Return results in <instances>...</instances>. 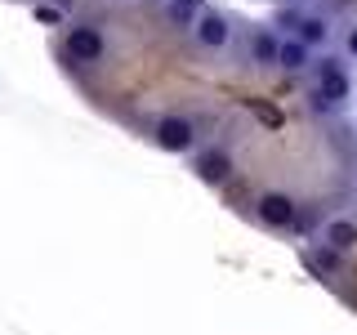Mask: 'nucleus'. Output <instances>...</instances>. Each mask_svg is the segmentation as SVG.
Here are the masks:
<instances>
[{
	"instance_id": "nucleus-1",
	"label": "nucleus",
	"mask_w": 357,
	"mask_h": 335,
	"mask_svg": "<svg viewBox=\"0 0 357 335\" xmlns=\"http://www.w3.org/2000/svg\"><path fill=\"white\" fill-rule=\"evenodd\" d=\"M353 94V76H349V59L340 54H321L312 59V89H308V107L317 117H335Z\"/></svg>"
},
{
	"instance_id": "nucleus-2",
	"label": "nucleus",
	"mask_w": 357,
	"mask_h": 335,
	"mask_svg": "<svg viewBox=\"0 0 357 335\" xmlns=\"http://www.w3.org/2000/svg\"><path fill=\"white\" fill-rule=\"evenodd\" d=\"M63 59L81 63V67H98L107 59V31L89 18H72L63 22Z\"/></svg>"
},
{
	"instance_id": "nucleus-3",
	"label": "nucleus",
	"mask_w": 357,
	"mask_h": 335,
	"mask_svg": "<svg viewBox=\"0 0 357 335\" xmlns=\"http://www.w3.org/2000/svg\"><path fill=\"white\" fill-rule=\"evenodd\" d=\"M152 143L161 152H170V156L197 152L201 148V143H197V121L188 117V112H161V117L152 121Z\"/></svg>"
},
{
	"instance_id": "nucleus-4",
	"label": "nucleus",
	"mask_w": 357,
	"mask_h": 335,
	"mask_svg": "<svg viewBox=\"0 0 357 335\" xmlns=\"http://www.w3.org/2000/svg\"><path fill=\"white\" fill-rule=\"evenodd\" d=\"M255 219H259L264 228H273V232L304 228V210H299V201L290 193H277V188H268V193L255 197Z\"/></svg>"
},
{
	"instance_id": "nucleus-5",
	"label": "nucleus",
	"mask_w": 357,
	"mask_h": 335,
	"mask_svg": "<svg viewBox=\"0 0 357 335\" xmlns=\"http://www.w3.org/2000/svg\"><path fill=\"white\" fill-rule=\"evenodd\" d=\"M232 36H237V27H232V18L223 14V9H201V18H197V27H192V40L201 45L206 54H223L232 45Z\"/></svg>"
},
{
	"instance_id": "nucleus-6",
	"label": "nucleus",
	"mask_w": 357,
	"mask_h": 335,
	"mask_svg": "<svg viewBox=\"0 0 357 335\" xmlns=\"http://www.w3.org/2000/svg\"><path fill=\"white\" fill-rule=\"evenodd\" d=\"M192 170H197L201 184L223 188V184L232 179V152L219 148V143H210V148H197V152H192Z\"/></svg>"
},
{
	"instance_id": "nucleus-7",
	"label": "nucleus",
	"mask_w": 357,
	"mask_h": 335,
	"mask_svg": "<svg viewBox=\"0 0 357 335\" xmlns=\"http://www.w3.org/2000/svg\"><path fill=\"white\" fill-rule=\"evenodd\" d=\"M277 50H282V31L277 27H250L245 31V63L250 67H277Z\"/></svg>"
},
{
	"instance_id": "nucleus-8",
	"label": "nucleus",
	"mask_w": 357,
	"mask_h": 335,
	"mask_svg": "<svg viewBox=\"0 0 357 335\" xmlns=\"http://www.w3.org/2000/svg\"><path fill=\"white\" fill-rule=\"evenodd\" d=\"M312 59H317V54H312L304 40H295V36H282V50H277V72H286V76L312 72Z\"/></svg>"
},
{
	"instance_id": "nucleus-9",
	"label": "nucleus",
	"mask_w": 357,
	"mask_h": 335,
	"mask_svg": "<svg viewBox=\"0 0 357 335\" xmlns=\"http://www.w3.org/2000/svg\"><path fill=\"white\" fill-rule=\"evenodd\" d=\"M317 241H326L331 251H340V255H349L353 246H357V219L353 215H335L321 223V237Z\"/></svg>"
},
{
	"instance_id": "nucleus-10",
	"label": "nucleus",
	"mask_w": 357,
	"mask_h": 335,
	"mask_svg": "<svg viewBox=\"0 0 357 335\" xmlns=\"http://www.w3.org/2000/svg\"><path fill=\"white\" fill-rule=\"evenodd\" d=\"M295 40H304L312 54L321 50V45L331 40V18L326 14H308L304 9V18H299V27H295Z\"/></svg>"
},
{
	"instance_id": "nucleus-11",
	"label": "nucleus",
	"mask_w": 357,
	"mask_h": 335,
	"mask_svg": "<svg viewBox=\"0 0 357 335\" xmlns=\"http://www.w3.org/2000/svg\"><path fill=\"white\" fill-rule=\"evenodd\" d=\"M308 264L317 268L321 277H335V273L344 268V255H340V251H331L326 241H312V246H308Z\"/></svg>"
},
{
	"instance_id": "nucleus-12",
	"label": "nucleus",
	"mask_w": 357,
	"mask_h": 335,
	"mask_svg": "<svg viewBox=\"0 0 357 335\" xmlns=\"http://www.w3.org/2000/svg\"><path fill=\"white\" fill-rule=\"evenodd\" d=\"M165 18H170V27H178V31H192L197 27V9H183V5H165Z\"/></svg>"
},
{
	"instance_id": "nucleus-13",
	"label": "nucleus",
	"mask_w": 357,
	"mask_h": 335,
	"mask_svg": "<svg viewBox=\"0 0 357 335\" xmlns=\"http://www.w3.org/2000/svg\"><path fill=\"white\" fill-rule=\"evenodd\" d=\"M299 18H304V9H299V5H286V9H277V18H273V27H277V31H286V36H295V27H299Z\"/></svg>"
},
{
	"instance_id": "nucleus-14",
	"label": "nucleus",
	"mask_w": 357,
	"mask_h": 335,
	"mask_svg": "<svg viewBox=\"0 0 357 335\" xmlns=\"http://www.w3.org/2000/svg\"><path fill=\"white\" fill-rule=\"evenodd\" d=\"M31 14H36V22H63V9L59 5H36Z\"/></svg>"
},
{
	"instance_id": "nucleus-15",
	"label": "nucleus",
	"mask_w": 357,
	"mask_h": 335,
	"mask_svg": "<svg viewBox=\"0 0 357 335\" xmlns=\"http://www.w3.org/2000/svg\"><path fill=\"white\" fill-rule=\"evenodd\" d=\"M344 59H349V63H357V22H353L349 31H344Z\"/></svg>"
},
{
	"instance_id": "nucleus-16",
	"label": "nucleus",
	"mask_w": 357,
	"mask_h": 335,
	"mask_svg": "<svg viewBox=\"0 0 357 335\" xmlns=\"http://www.w3.org/2000/svg\"><path fill=\"white\" fill-rule=\"evenodd\" d=\"M165 5H183V9H197V14H201V9H206V0H165Z\"/></svg>"
}]
</instances>
